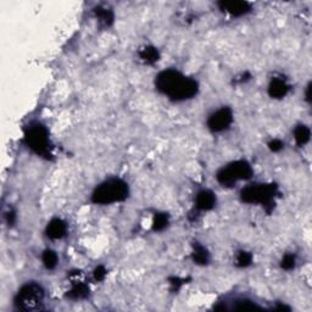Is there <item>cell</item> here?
Segmentation results:
<instances>
[{"mask_svg":"<svg viewBox=\"0 0 312 312\" xmlns=\"http://www.w3.org/2000/svg\"><path fill=\"white\" fill-rule=\"evenodd\" d=\"M44 300V289L36 282L23 284L15 296V306L18 310L36 311L39 310Z\"/></svg>","mask_w":312,"mask_h":312,"instance_id":"5","label":"cell"},{"mask_svg":"<svg viewBox=\"0 0 312 312\" xmlns=\"http://www.w3.org/2000/svg\"><path fill=\"white\" fill-rule=\"evenodd\" d=\"M89 295V288L83 280L81 279H72V287L71 290L67 293V298L72 300H82Z\"/></svg>","mask_w":312,"mask_h":312,"instance_id":"12","label":"cell"},{"mask_svg":"<svg viewBox=\"0 0 312 312\" xmlns=\"http://www.w3.org/2000/svg\"><path fill=\"white\" fill-rule=\"evenodd\" d=\"M156 89L175 101L194 98L198 94L199 85L194 78L187 77L177 70L160 72L155 80Z\"/></svg>","mask_w":312,"mask_h":312,"instance_id":"1","label":"cell"},{"mask_svg":"<svg viewBox=\"0 0 312 312\" xmlns=\"http://www.w3.org/2000/svg\"><path fill=\"white\" fill-rule=\"evenodd\" d=\"M106 268H105L104 266H98L93 273L94 279H95L96 282H101V280H104L105 277H106Z\"/></svg>","mask_w":312,"mask_h":312,"instance_id":"22","label":"cell"},{"mask_svg":"<svg viewBox=\"0 0 312 312\" xmlns=\"http://www.w3.org/2000/svg\"><path fill=\"white\" fill-rule=\"evenodd\" d=\"M278 188L276 184H250L245 187L240 193L242 201L245 204H260L267 211L273 209L274 196L277 195Z\"/></svg>","mask_w":312,"mask_h":312,"instance_id":"4","label":"cell"},{"mask_svg":"<svg viewBox=\"0 0 312 312\" xmlns=\"http://www.w3.org/2000/svg\"><path fill=\"white\" fill-rule=\"evenodd\" d=\"M253 176V169L250 164L245 160H237L225 167H222L217 172L216 178L217 182L223 187H233L238 180H245L251 178Z\"/></svg>","mask_w":312,"mask_h":312,"instance_id":"6","label":"cell"},{"mask_svg":"<svg viewBox=\"0 0 312 312\" xmlns=\"http://www.w3.org/2000/svg\"><path fill=\"white\" fill-rule=\"evenodd\" d=\"M220 9L228 12L232 16H243L250 12L251 6L246 1H237V0H230V1H221L220 2Z\"/></svg>","mask_w":312,"mask_h":312,"instance_id":"8","label":"cell"},{"mask_svg":"<svg viewBox=\"0 0 312 312\" xmlns=\"http://www.w3.org/2000/svg\"><path fill=\"white\" fill-rule=\"evenodd\" d=\"M139 57H140V60L144 64L153 65L159 61L160 52L155 46H145V48H143L139 51Z\"/></svg>","mask_w":312,"mask_h":312,"instance_id":"14","label":"cell"},{"mask_svg":"<svg viewBox=\"0 0 312 312\" xmlns=\"http://www.w3.org/2000/svg\"><path fill=\"white\" fill-rule=\"evenodd\" d=\"M4 219L6 220V223L12 225L15 223V220H16V214L11 208L7 209L6 211L4 212Z\"/></svg>","mask_w":312,"mask_h":312,"instance_id":"24","label":"cell"},{"mask_svg":"<svg viewBox=\"0 0 312 312\" xmlns=\"http://www.w3.org/2000/svg\"><path fill=\"white\" fill-rule=\"evenodd\" d=\"M42 261H43V265L46 269H54L57 266V262H59V256L54 250L46 249L42 255Z\"/></svg>","mask_w":312,"mask_h":312,"instance_id":"17","label":"cell"},{"mask_svg":"<svg viewBox=\"0 0 312 312\" xmlns=\"http://www.w3.org/2000/svg\"><path fill=\"white\" fill-rule=\"evenodd\" d=\"M25 143L38 156L51 159V144L49 132L45 126L39 122H32L25 131Z\"/></svg>","mask_w":312,"mask_h":312,"instance_id":"3","label":"cell"},{"mask_svg":"<svg viewBox=\"0 0 312 312\" xmlns=\"http://www.w3.org/2000/svg\"><path fill=\"white\" fill-rule=\"evenodd\" d=\"M169 215L167 214H164V212L155 214L153 220V229L155 232H161L169 225Z\"/></svg>","mask_w":312,"mask_h":312,"instance_id":"18","label":"cell"},{"mask_svg":"<svg viewBox=\"0 0 312 312\" xmlns=\"http://www.w3.org/2000/svg\"><path fill=\"white\" fill-rule=\"evenodd\" d=\"M191 256H193V261L195 262L196 265H200V266H205V265H208L210 261V254L208 249L198 243L194 244Z\"/></svg>","mask_w":312,"mask_h":312,"instance_id":"13","label":"cell"},{"mask_svg":"<svg viewBox=\"0 0 312 312\" xmlns=\"http://www.w3.org/2000/svg\"><path fill=\"white\" fill-rule=\"evenodd\" d=\"M311 132L310 128L305 125L296 126L294 130V139L299 146H304L310 141Z\"/></svg>","mask_w":312,"mask_h":312,"instance_id":"15","label":"cell"},{"mask_svg":"<svg viewBox=\"0 0 312 312\" xmlns=\"http://www.w3.org/2000/svg\"><path fill=\"white\" fill-rule=\"evenodd\" d=\"M235 310H254V309H260L256 304H254L253 301L249 300H240L237 301L234 306Z\"/></svg>","mask_w":312,"mask_h":312,"instance_id":"21","label":"cell"},{"mask_svg":"<svg viewBox=\"0 0 312 312\" xmlns=\"http://www.w3.org/2000/svg\"><path fill=\"white\" fill-rule=\"evenodd\" d=\"M251 262H253V255H251L250 253H248V251H239L237 255V266L238 267H242V268H244V267H248L250 266Z\"/></svg>","mask_w":312,"mask_h":312,"instance_id":"19","label":"cell"},{"mask_svg":"<svg viewBox=\"0 0 312 312\" xmlns=\"http://www.w3.org/2000/svg\"><path fill=\"white\" fill-rule=\"evenodd\" d=\"M283 146H284V143H283L280 139H273V140H271V143L268 144L269 150L273 151V153H278V151L282 150Z\"/></svg>","mask_w":312,"mask_h":312,"instance_id":"23","label":"cell"},{"mask_svg":"<svg viewBox=\"0 0 312 312\" xmlns=\"http://www.w3.org/2000/svg\"><path fill=\"white\" fill-rule=\"evenodd\" d=\"M296 264V258L294 254H287V255L283 256L282 262H280V266H282L283 269L285 271H290L295 267Z\"/></svg>","mask_w":312,"mask_h":312,"instance_id":"20","label":"cell"},{"mask_svg":"<svg viewBox=\"0 0 312 312\" xmlns=\"http://www.w3.org/2000/svg\"><path fill=\"white\" fill-rule=\"evenodd\" d=\"M94 14H95V17L100 21L101 23L105 26H111L114 23V12H112L111 9H107V7L103 6H98L95 10H94Z\"/></svg>","mask_w":312,"mask_h":312,"instance_id":"16","label":"cell"},{"mask_svg":"<svg viewBox=\"0 0 312 312\" xmlns=\"http://www.w3.org/2000/svg\"><path fill=\"white\" fill-rule=\"evenodd\" d=\"M216 205V195L211 190H201L196 194L195 208L200 211H210Z\"/></svg>","mask_w":312,"mask_h":312,"instance_id":"9","label":"cell"},{"mask_svg":"<svg viewBox=\"0 0 312 312\" xmlns=\"http://www.w3.org/2000/svg\"><path fill=\"white\" fill-rule=\"evenodd\" d=\"M310 90H311V85H309L308 88H306V99H308L309 101H310Z\"/></svg>","mask_w":312,"mask_h":312,"instance_id":"25","label":"cell"},{"mask_svg":"<svg viewBox=\"0 0 312 312\" xmlns=\"http://www.w3.org/2000/svg\"><path fill=\"white\" fill-rule=\"evenodd\" d=\"M130 195V188L123 179L110 178L98 185L91 194V201L96 205H110L125 201Z\"/></svg>","mask_w":312,"mask_h":312,"instance_id":"2","label":"cell"},{"mask_svg":"<svg viewBox=\"0 0 312 312\" xmlns=\"http://www.w3.org/2000/svg\"><path fill=\"white\" fill-rule=\"evenodd\" d=\"M233 122V112L229 107H221L208 120V128L211 132L220 133L227 130Z\"/></svg>","mask_w":312,"mask_h":312,"instance_id":"7","label":"cell"},{"mask_svg":"<svg viewBox=\"0 0 312 312\" xmlns=\"http://www.w3.org/2000/svg\"><path fill=\"white\" fill-rule=\"evenodd\" d=\"M289 91V86L282 78H273L268 86V94L273 99H282Z\"/></svg>","mask_w":312,"mask_h":312,"instance_id":"11","label":"cell"},{"mask_svg":"<svg viewBox=\"0 0 312 312\" xmlns=\"http://www.w3.org/2000/svg\"><path fill=\"white\" fill-rule=\"evenodd\" d=\"M46 235L52 240L61 239L66 235L67 233V224L66 222L62 221L61 219H54L49 222L45 229Z\"/></svg>","mask_w":312,"mask_h":312,"instance_id":"10","label":"cell"}]
</instances>
